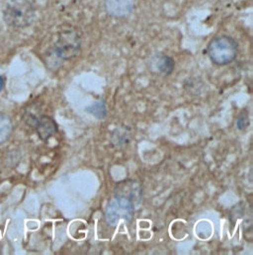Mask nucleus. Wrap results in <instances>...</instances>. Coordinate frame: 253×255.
Instances as JSON below:
<instances>
[{
  "instance_id": "obj_1",
  "label": "nucleus",
  "mask_w": 253,
  "mask_h": 255,
  "mask_svg": "<svg viewBox=\"0 0 253 255\" xmlns=\"http://www.w3.org/2000/svg\"><path fill=\"white\" fill-rule=\"evenodd\" d=\"M142 189L133 180H126L117 184L115 188V199L106 210V221L109 226L115 227L121 219L129 221L135 206L141 199Z\"/></svg>"
},
{
  "instance_id": "obj_2",
  "label": "nucleus",
  "mask_w": 253,
  "mask_h": 255,
  "mask_svg": "<svg viewBox=\"0 0 253 255\" xmlns=\"http://www.w3.org/2000/svg\"><path fill=\"white\" fill-rule=\"evenodd\" d=\"M208 56L217 65H227L233 63L239 54V45L230 36L222 35L214 38L208 45Z\"/></svg>"
},
{
  "instance_id": "obj_3",
  "label": "nucleus",
  "mask_w": 253,
  "mask_h": 255,
  "mask_svg": "<svg viewBox=\"0 0 253 255\" xmlns=\"http://www.w3.org/2000/svg\"><path fill=\"white\" fill-rule=\"evenodd\" d=\"M81 48V39L78 32L72 28L63 30L60 33L52 54L59 62H64L75 58Z\"/></svg>"
},
{
  "instance_id": "obj_4",
  "label": "nucleus",
  "mask_w": 253,
  "mask_h": 255,
  "mask_svg": "<svg viewBox=\"0 0 253 255\" xmlns=\"http://www.w3.org/2000/svg\"><path fill=\"white\" fill-rule=\"evenodd\" d=\"M34 16V8L28 0H11L4 11L5 21L16 28L29 26Z\"/></svg>"
},
{
  "instance_id": "obj_5",
  "label": "nucleus",
  "mask_w": 253,
  "mask_h": 255,
  "mask_svg": "<svg viewBox=\"0 0 253 255\" xmlns=\"http://www.w3.org/2000/svg\"><path fill=\"white\" fill-rule=\"evenodd\" d=\"M104 5L106 12L110 16L123 18L133 11L135 0H105Z\"/></svg>"
},
{
  "instance_id": "obj_6",
  "label": "nucleus",
  "mask_w": 253,
  "mask_h": 255,
  "mask_svg": "<svg viewBox=\"0 0 253 255\" xmlns=\"http://www.w3.org/2000/svg\"><path fill=\"white\" fill-rule=\"evenodd\" d=\"M34 128H36L39 137L45 141L58 132V125L55 120L45 115H42L38 118Z\"/></svg>"
},
{
  "instance_id": "obj_7",
  "label": "nucleus",
  "mask_w": 253,
  "mask_h": 255,
  "mask_svg": "<svg viewBox=\"0 0 253 255\" xmlns=\"http://www.w3.org/2000/svg\"><path fill=\"white\" fill-rule=\"evenodd\" d=\"M12 132L11 119L4 114H0V143L6 141Z\"/></svg>"
},
{
  "instance_id": "obj_8",
  "label": "nucleus",
  "mask_w": 253,
  "mask_h": 255,
  "mask_svg": "<svg viewBox=\"0 0 253 255\" xmlns=\"http://www.w3.org/2000/svg\"><path fill=\"white\" fill-rule=\"evenodd\" d=\"M156 67L160 73L164 75H169L170 73H172L175 67V63L172 58L168 56H162L157 60Z\"/></svg>"
},
{
  "instance_id": "obj_9",
  "label": "nucleus",
  "mask_w": 253,
  "mask_h": 255,
  "mask_svg": "<svg viewBox=\"0 0 253 255\" xmlns=\"http://www.w3.org/2000/svg\"><path fill=\"white\" fill-rule=\"evenodd\" d=\"M86 111L98 118L99 120H102L106 117L107 115V108L105 105L104 100H99L97 102H94L91 106L86 108Z\"/></svg>"
},
{
  "instance_id": "obj_10",
  "label": "nucleus",
  "mask_w": 253,
  "mask_h": 255,
  "mask_svg": "<svg viewBox=\"0 0 253 255\" xmlns=\"http://www.w3.org/2000/svg\"><path fill=\"white\" fill-rule=\"evenodd\" d=\"M237 125L240 129H244L249 125V119L248 118H240L237 122Z\"/></svg>"
},
{
  "instance_id": "obj_11",
  "label": "nucleus",
  "mask_w": 253,
  "mask_h": 255,
  "mask_svg": "<svg viewBox=\"0 0 253 255\" xmlns=\"http://www.w3.org/2000/svg\"><path fill=\"white\" fill-rule=\"evenodd\" d=\"M5 86V78L3 76H0V92L3 90Z\"/></svg>"
}]
</instances>
